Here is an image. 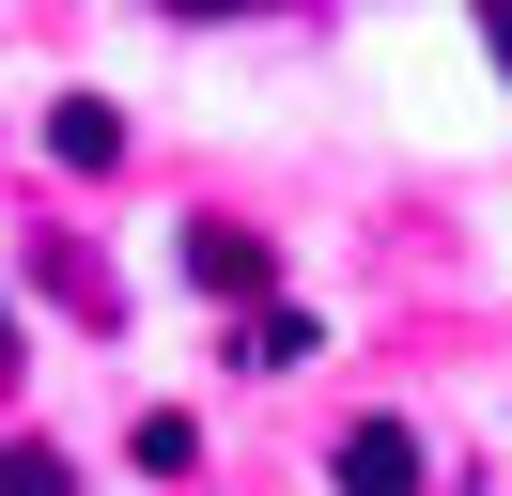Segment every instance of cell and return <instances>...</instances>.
I'll list each match as a JSON object with an SVG mask.
<instances>
[{
	"label": "cell",
	"instance_id": "cell-1",
	"mask_svg": "<svg viewBox=\"0 0 512 496\" xmlns=\"http://www.w3.org/2000/svg\"><path fill=\"white\" fill-rule=\"evenodd\" d=\"M342 496H419V434L404 419H342Z\"/></svg>",
	"mask_w": 512,
	"mask_h": 496
},
{
	"label": "cell",
	"instance_id": "cell-3",
	"mask_svg": "<svg viewBox=\"0 0 512 496\" xmlns=\"http://www.w3.org/2000/svg\"><path fill=\"white\" fill-rule=\"evenodd\" d=\"M187 279H202V295H264V248H249V233H218V217H202V233H187Z\"/></svg>",
	"mask_w": 512,
	"mask_h": 496
},
{
	"label": "cell",
	"instance_id": "cell-2",
	"mask_svg": "<svg viewBox=\"0 0 512 496\" xmlns=\"http://www.w3.org/2000/svg\"><path fill=\"white\" fill-rule=\"evenodd\" d=\"M47 155H63V171H109V155H125V124H109L94 93H63V109H47Z\"/></svg>",
	"mask_w": 512,
	"mask_h": 496
},
{
	"label": "cell",
	"instance_id": "cell-4",
	"mask_svg": "<svg viewBox=\"0 0 512 496\" xmlns=\"http://www.w3.org/2000/svg\"><path fill=\"white\" fill-rule=\"evenodd\" d=\"M0 496H78V465L63 450H0Z\"/></svg>",
	"mask_w": 512,
	"mask_h": 496
},
{
	"label": "cell",
	"instance_id": "cell-6",
	"mask_svg": "<svg viewBox=\"0 0 512 496\" xmlns=\"http://www.w3.org/2000/svg\"><path fill=\"white\" fill-rule=\"evenodd\" d=\"M497 62H512V0H497Z\"/></svg>",
	"mask_w": 512,
	"mask_h": 496
},
{
	"label": "cell",
	"instance_id": "cell-5",
	"mask_svg": "<svg viewBox=\"0 0 512 496\" xmlns=\"http://www.w3.org/2000/svg\"><path fill=\"white\" fill-rule=\"evenodd\" d=\"M0 372H16V310H0Z\"/></svg>",
	"mask_w": 512,
	"mask_h": 496
}]
</instances>
